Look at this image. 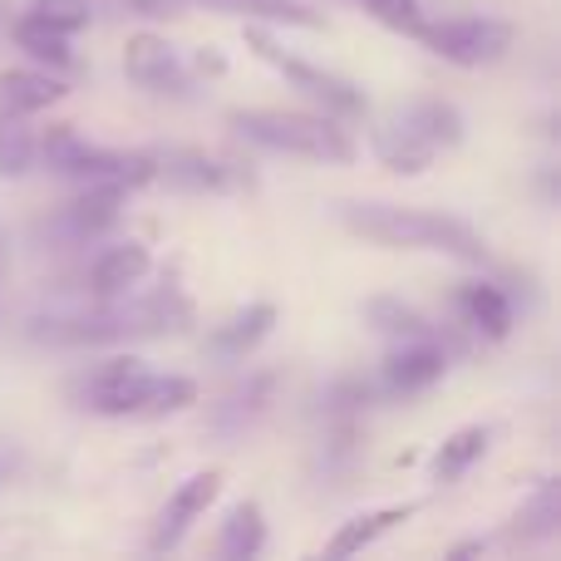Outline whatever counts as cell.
Returning <instances> with one entry per match:
<instances>
[{"instance_id": "9c48e42d", "label": "cell", "mask_w": 561, "mask_h": 561, "mask_svg": "<svg viewBox=\"0 0 561 561\" xmlns=\"http://www.w3.org/2000/svg\"><path fill=\"white\" fill-rule=\"evenodd\" d=\"M124 75L134 79L138 89H148V94H187V75H183V65H178L173 45H168L163 35H148V30L128 35Z\"/></svg>"}, {"instance_id": "603a6c76", "label": "cell", "mask_w": 561, "mask_h": 561, "mask_svg": "<svg viewBox=\"0 0 561 561\" xmlns=\"http://www.w3.org/2000/svg\"><path fill=\"white\" fill-rule=\"evenodd\" d=\"M35 168V128L20 114L0 118V178H25Z\"/></svg>"}, {"instance_id": "cb8c5ba5", "label": "cell", "mask_w": 561, "mask_h": 561, "mask_svg": "<svg viewBox=\"0 0 561 561\" xmlns=\"http://www.w3.org/2000/svg\"><path fill=\"white\" fill-rule=\"evenodd\" d=\"M375 153L385 158V168H394V173H424V168L434 163V148H424L419 138L399 134V128H379Z\"/></svg>"}, {"instance_id": "30bf717a", "label": "cell", "mask_w": 561, "mask_h": 561, "mask_svg": "<svg viewBox=\"0 0 561 561\" xmlns=\"http://www.w3.org/2000/svg\"><path fill=\"white\" fill-rule=\"evenodd\" d=\"M153 183H168L178 193H227V187L242 183L232 163H217V158L197 153V148H168V153H153Z\"/></svg>"}, {"instance_id": "52a82bcc", "label": "cell", "mask_w": 561, "mask_h": 561, "mask_svg": "<svg viewBox=\"0 0 561 561\" xmlns=\"http://www.w3.org/2000/svg\"><path fill=\"white\" fill-rule=\"evenodd\" d=\"M217 493H222V473H217V468H203V473H193L187 483H178V493L168 497V507L158 513L148 547H153V552H173V547L193 533L197 517L217 503Z\"/></svg>"}, {"instance_id": "e0dca14e", "label": "cell", "mask_w": 561, "mask_h": 561, "mask_svg": "<svg viewBox=\"0 0 561 561\" xmlns=\"http://www.w3.org/2000/svg\"><path fill=\"white\" fill-rule=\"evenodd\" d=\"M488 444H493V428L488 424H468V428H458V434H448L444 444L434 448V458H428V478H434V483H458V478L488 454Z\"/></svg>"}, {"instance_id": "f1b7e54d", "label": "cell", "mask_w": 561, "mask_h": 561, "mask_svg": "<svg viewBox=\"0 0 561 561\" xmlns=\"http://www.w3.org/2000/svg\"><path fill=\"white\" fill-rule=\"evenodd\" d=\"M0 280H5V232H0Z\"/></svg>"}, {"instance_id": "d6986e66", "label": "cell", "mask_w": 561, "mask_h": 561, "mask_svg": "<svg viewBox=\"0 0 561 561\" xmlns=\"http://www.w3.org/2000/svg\"><path fill=\"white\" fill-rule=\"evenodd\" d=\"M266 547V517H262V503H237L232 513H227L222 523V537H217V552H222L227 561H252L262 557Z\"/></svg>"}, {"instance_id": "4fadbf2b", "label": "cell", "mask_w": 561, "mask_h": 561, "mask_svg": "<svg viewBox=\"0 0 561 561\" xmlns=\"http://www.w3.org/2000/svg\"><path fill=\"white\" fill-rule=\"evenodd\" d=\"M389 128L419 138V144L434 148V153H438V148L463 144V114H458L454 104H444V99H414V104L399 108Z\"/></svg>"}, {"instance_id": "484cf974", "label": "cell", "mask_w": 561, "mask_h": 561, "mask_svg": "<svg viewBox=\"0 0 561 561\" xmlns=\"http://www.w3.org/2000/svg\"><path fill=\"white\" fill-rule=\"evenodd\" d=\"M30 15L65 30V35H79V30H89L94 10H89V0H30Z\"/></svg>"}, {"instance_id": "9a60e30c", "label": "cell", "mask_w": 561, "mask_h": 561, "mask_svg": "<svg viewBox=\"0 0 561 561\" xmlns=\"http://www.w3.org/2000/svg\"><path fill=\"white\" fill-rule=\"evenodd\" d=\"M65 94L69 89L59 84L49 69H5V75H0V118L5 114L30 118V114H39V108L59 104Z\"/></svg>"}, {"instance_id": "7c38bea8", "label": "cell", "mask_w": 561, "mask_h": 561, "mask_svg": "<svg viewBox=\"0 0 561 561\" xmlns=\"http://www.w3.org/2000/svg\"><path fill=\"white\" fill-rule=\"evenodd\" d=\"M148 266H153V256H148L144 242L104 247V252L94 256V266H89V290H94L99 300H118L148 276Z\"/></svg>"}, {"instance_id": "83f0119b", "label": "cell", "mask_w": 561, "mask_h": 561, "mask_svg": "<svg viewBox=\"0 0 561 561\" xmlns=\"http://www.w3.org/2000/svg\"><path fill=\"white\" fill-rule=\"evenodd\" d=\"M197 69H213V75H222V55H213V49H203V55H197Z\"/></svg>"}, {"instance_id": "ac0fdd59", "label": "cell", "mask_w": 561, "mask_h": 561, "mask_svg": "<svg viewBox=\"0 0 561 561\" xmlns=\"http://www.w3.org/2000/svg\"><path fill=\"white\" fill-rule=\"evenodd\" d=\"M193 5L222 10V15H247V20H272V25H300V30H320V15L310 0H193Z\"/></svg>"}, {"instance_id": "6da1fadb", "label": "cell", "mask_w": 561, "mask_h": 561, "mask_svg": "<svg viewBox=\"0 0 561 561\" xmlns=\"http://www.w3.org/2000/svg\"><path fill=\"white\" fill-rule=\"evenodd\" d=\"M79 409L99 419H168L197 404V385L187 375H158L138 355H108L89 365L69 385Z\"/></svg>"}, {"instance_id": "277c9868", "label": "cell", "mask_w": 561, "mask_h": 561, "mask_svg": "<svg viewBox=\"0 0 561 561\" xmlns=\"http://www.w3.org/2000/svg\"><path fill=\"white\" fill-rule=\"evenodd\" d=\"M35 158H45V168H55L59 178H79V183H118V187H144L153 183V153L138 148H99L89 138H79L75 124H49L35 138Z\"/></svg>"}, {"instance_id": "7a4b0ae2", "label": "cell", "mask_w": 561, "mask_h": 561, "mask_svg": "<svg viewBox=\"0 0 561 561\" xmlns=\"http://www.w3.org/2000/svg\"><path fill=\"white\" fill-rule=\"evenodd\" d=\"M345 227L355 237L375 247H389V252H438L454 256L463 266H483L488 247L463 217L448 213H419V207H389V203H345L340 207Z\"/></svg>"}, {"instance_id": "4316f807", "label": "cell", "mask_w": 561, "mask_h": 561, "mask_svg": "<svg viewBox=\"0 0 561 561\" xmlns=\"http://www.w3.org/2000/svg\"><path fill=\"white\" fill-rule=\"evenodd\" d=\"M355 5H365V15H375L379 25L399 30V35H414L419 20H424L419 0H355Z\"/></svg>"}, {"instance_id": "5b68a950", "label": "cell", "mask_w": 561, "mask_h": 561, "mask_svg": "<svg viewBox=\"0 0 561 561\" xmlns=\"http://www.w3.org/2000/svg\"><path fill=\"white\" fill-rule=\"evenodd\" d=\"M409 39L428 49V55L448 59V65H493L513 45V25L493 15H448V20H419V30Z\"/></svg>"}, {"instance_id": "d4e9b609", "label": "cell", "mask_w": 561, "mask_h": 561, "mask_svg": "<svg viewBox=\"0 0 561 561\" xmlns=\"http://www.w3.org/2000/svg\"><path fill=\"white\" fill-rule=\"evenodd\" d=\"M557 523H561V493H557V483H547L542 493L517 513V537H527V542H533V537H552Z\"/></svg>"}, {"instance_id": "8992f818", "label": "cell", "mask_w": 561, "mask_h": 561, "mask_svg": "<svg viewBox=\"0 0 561 561\" xmlns=\"http://www.w3.org/2000/svg\"><path fill=\"white\" fill-rule=\"evenodd\" d=\"M247 49H252L262 65H272L280 79H286L290 89H300L306 99H316L325 114H335V118H350V114H365V94H359L350 79H340V75H330V69H320V65H310V59H296V55H286V49L276 45L272 35H266L262 25H247Z\"/></svg>"}, {"instance_id": "7402d4cb", "label": "cell", "mask_w": 561, "mask_h": 561, "mask_svg": "<svg viewBox=\"0 0 561 561\" xmlns=\"http://www.w3.org/2000/svg\"><path fill=\"white\" fill-rule=\"evenodd\" d=\"M365 320L379 330V335H389V340L434 335V325H428V320L419 316L414 306H404L399 296H375V300H365Z\"/></svg>"}, {"instance_id": "5bb4252c", "label": "cell", "mask_w": 561, "mask_h": 561, "mask_svg": "<svg viewBox=\"0 0 561 561\" xmlns=\"http://www.w3.org/2000/svg\"><path fill=\"white\" fill-rule=\"evenodd\" d=\"M454 300H458V316H463L483 340L513 335V300L503 296V286H493V280H463Z\"/></svg>"}, {"instance_id": "3957f363", "label": "cell", "mask_w": 561, "mask_h": 561, "mask_svg": "<svg viewBox=\"0 0 561 561\" xmlns=\"http://www.w3.org/2000/svg\"><path fill=\"white\" fill-rule=\"evenodd\" d=\"M227 124L247 138V144L276 148V153H296L310 163H350L355 158V138L335 114H306V108H232Z\"/></svg>"}, {"instance_id": "8fae6325", "label": "cell", "mask_w": 561, "mask_h": 561, "mask_svg": "<svg viewBox=\"0 0 561 561\" xmlns=\"http://www.w3.org/2000/svg\"><path fill=\"white\" fill-rule=\"evenodd\" d=\"M124 197H128V187H118V183H84V193L65 203L59 222H65V232L75 242H89V237L108 232L124 217Z\"/></svg>"}, {"instance_id": "44dd1931", "label": "cell", "mask_w": 561, "mask_h": 561, "mask_svg": "<svg viewBox=\"0 0 561 561\" xmlns=\"http://www.w3.org/2000/svg\"><path fill=\"white\" fill-rule=\"evenodd\" d=\"M15 45L25 49L30 59L49 65V69H69V65H75V49H69V35H65V30H55V25H45V20H35L30 10L15 20Z\"/></svg>"}, {"instance_id": "ba28073f", "label": "cell", "mask_w": 561, "mask_h": 561, "mask_svg": "<svg viewBox=\"0 0 561 561\" xmlns=\"http://www.w3.org/2000/svg\"><path fill=\"white\" fill-rule=\"evenodd\" d=\"M448 369V355L434 335H409V340H394L385 355V389L389 394H419V389L438 385Z\"/></svg>"}, {"instance_id": "2e32d148", "label": "cell", "mask_w": 561, "mask_h": 561, "mask_svg": "<svg viewBox=\"0 0 561 561\" xmlns=\"http://www.w3.org/2000/svg\"><path fill=\"white\" fill-rule=\"evenodd\" d=\"M419 513V503H389V507H369V513H355L350 523H340V533L325 542V557H355L365 552L369 542H379L385 533H394L399 523Z\"/></svg>"}, {"instance_id": "ffe728a7", "label": "cell", "mask_w": 561, "mask_h": 561, "mask_svg": "<svg viewBox=\"0 0 561 561\" xmlns=\"http://www.w3.org/2000/svg\"><path fill=\"white\" fill-rule=\"evenodd\" d=\"M272 325H276V306L256 300V306L237 310V316L227 320V325H217V330H213V345L222 350V355H252V350L262 345L266 335H272Z\"/></svg>"}]
</instances>
